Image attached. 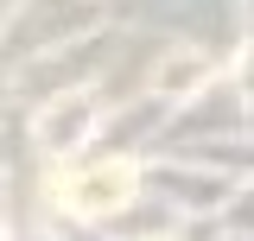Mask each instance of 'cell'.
Instances as JSON below:
<instances>
[{"mask_svg": "<svg viewBox=\"0 0 254 241\" xmlns=\"http://www.w3.org/2000/svg\"><path fill=\"white\" fill-rule=\"evenodd\" d=\"M133 184H140V172L127 159H102V165H83V172L64 178V203L76 216H108L133 197Z\"/></svg>", "mask_w": 254, "mask_h": 241, "instance_id": "6da1fadb", "label": "cell"}, {"mask_svg": "<svg viewBox=\"0 0 254 241\" xmlns=\"http://www.w3.org/2000/svg\"><path fill=\"white\" fill-rule=\"evenodd\" d=\"M203 76H210V63H203V58H185V63H172V70L159 76V89H165V95H185L190 83H203Z\"/></svg>", "mask_w": 254, "mask_h": 241, "instance_id": "7a4b0ae2", "label": "cell"}]
</instances>
